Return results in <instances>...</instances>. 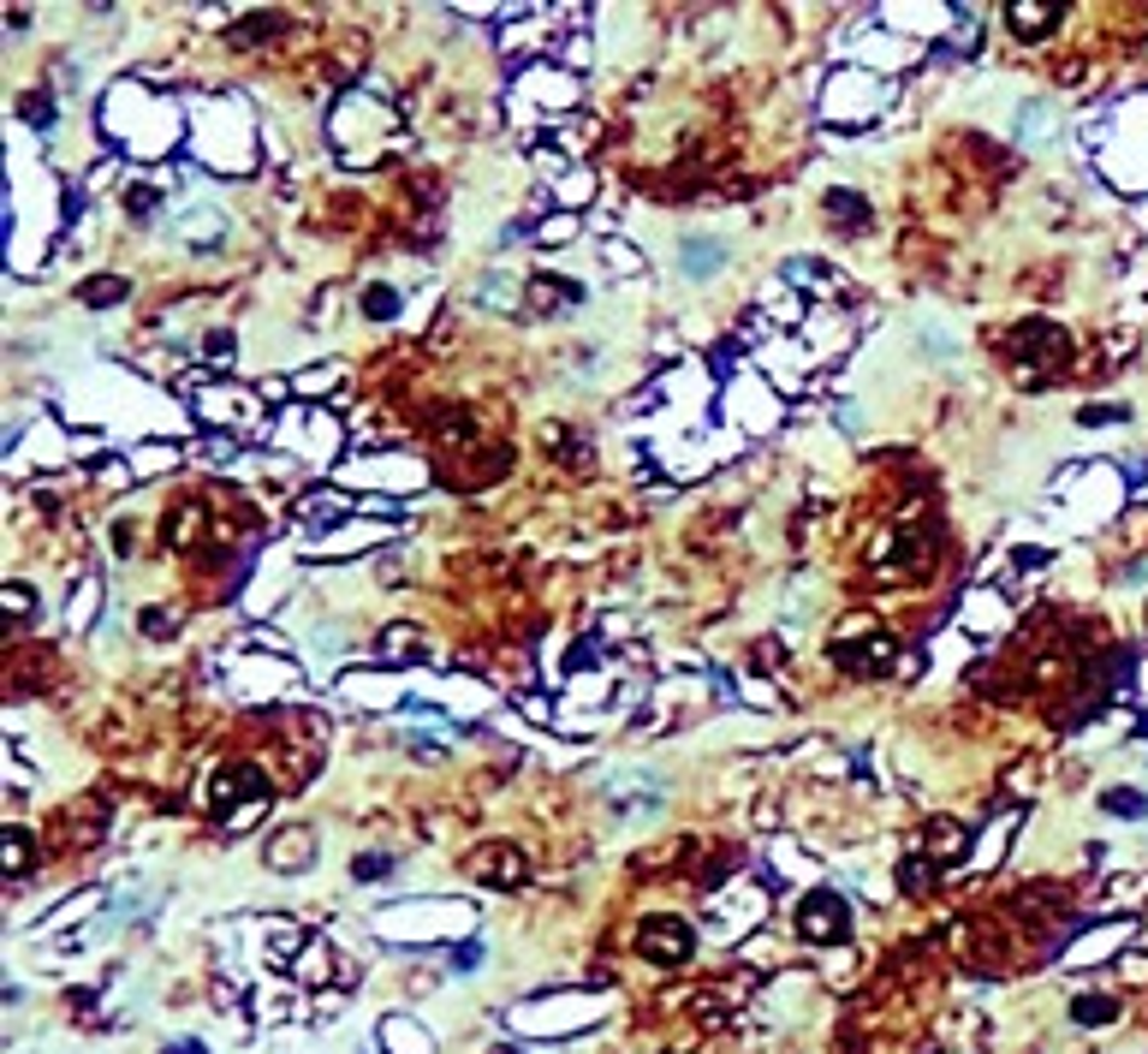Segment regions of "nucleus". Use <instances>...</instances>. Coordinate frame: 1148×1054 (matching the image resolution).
<instances>
[{"mask_svg": "<svg viewBox=\"0 0 1148 1054\" xmlns=\"http://www.w3.org/2000/svg\"><path fill=\"white\" fill-rule=\"evenodd\" d=\"M1065 358H1071V340H1065L1053 322H1017L1006 334V364L1024 388H1041L1047 375H1060Z\"/></svg>", "mask_w": 1148, "mask_h": 1054, "instance_id": "obj_1", "label": "nucleus"}, {"mask_svg": "<svg viewBox=\"0 0 1148 1054\" xmlns=\"http://www.w3.org/2000/svg\"><path fill=\"white\" fill-rule=\"evenodd\" d=\"M262 804H268V780H262L256 763H226V769H215V780H209V810H215L221 823H256Z\"/></svg>", "mask_w": 1148, "mask_h": 1054, "instance_id": "obj_2", "label": "nucleus"}, {"mask_svg": "<svg viewBox=\"0 0 1148 1054\" xmlns=\"http://www.w3.org/2000/svg\"><path fill=\"white\" fill-rule=\"evenodd\" d=\"M691 947H697L691 923H678V917H667V912L643 917V930H637V953H643L649 966H684Z\"/></svg>", "mask_w": 1148, "mask_h": 1054, "instance_id": "obj_3", "label": "nucleus"}, {"mask_svg": "<svg viewBox=\"0 0 1148 1054\" xmlns=\"http://www.w3.org/2000/svg\"><path fill=\"white\" fill-rule=\"evenodd\" d=\"M834 661L845 674H887L893 667V638L881 626H868V620H863V638H857V620H851V631L834 644Z\"/></svg>", "mask_w": 1148, "mask_h": 1054, "instance_id": "obj_4", "label": "nucleus"}, {"mask_svg": "<svg viewBox=\"0 0 1148 1054\" xmlns=\"http://www.w3.org/2000/svg\"><path fill=\"white\" fill-rule=\"evenodd\" d=\"M798 930H804L810 941H840L845 930H851V912H845L840 894L821 887V894H810V900L798 906Z\"/></svg>", "mask_w": 1148, "mask_h": 1054, "instance_id": "obj_5", "label": "nucleus"}, {"mask_svg": "<svg viewBox=\"0 0 1148 1054\" xmlns=\"http://www.w3.org/2000/svg\"><path fill=\"white\" fill-rule=\"evenodd\" d=\"M471 870H477L488 887H524V876H530V864H524V852L518 846H477V858H471Z\"/></svg>", "mask_w": 1148, "mask_h": 1054, "instance_id": "obj_6", "label": "nucleus"}, {"mask_svg": "<svg viewBox=\"0 0 1148 1054\" xmlns=\"http://www.w3.org/2000/svg\"><path fill=\"white\" fill-rule=\"evenodd\" d=\"M309 858H316V834L309 828H281L268 840V864L274 870H309Z\"/></svg>", "mask_w": 1148, "mask_h": 1054, "instance_id": "obj_7", "label": "nucleus"}, {"mask_svg": "<svg viewBox=\"0 0 1148 1054\" xmlns=\"http://www.w3.org/2000/svg\"><path fill=\"white\" fill-rule=\"evenodd\" d=\"M1006 25L1024 36V42H1036V36H1047V30L1060 25V12L1053 6H1041V0H1017V6H1006Z\"/></svg>", "mask_w": 1148, "mask_h": 1054, "instance_id": "obj_8", "label": "nucleus"}, {"mask_svg": "<svg viewBox=\"0 0 1148 1054\" xmlns=\"http://www.w3.org/2000/svg\"><path fill=\"white\" fill-rule=\"evenodd\" d=\"M678 262H684V275H714V268L727 262V251H720L714 239H684V251H678Z\"/></svg>", "mask_w": 1148, "mask_h": 1054, "instance_id": "obj_9", "label": "nucleus"}, {"mask_svg": "<svg viewBox=\"0 0 1148 1054\" xmlns=\"http://www.w3.org/2000/svg\"><path fill=\"white\" fill-rule=\"evenodd\" d=\"M381 656H387V661L422 656V631L417 626H387V631H381Z\"/></svg>", "mask_w": 1148, "mask_h": 1054, "instance_id": "obj_10", "label": "nucleus"}, {"mask_svg": "<svg viewBox=\"0 0 1148 1054\" xmlns=\"http://www.w3.org/2000/svg\"><path fill=\"white\" fill-rule=\"evenodd\" d=\"M827 215H834L840 227H868V203L857 197V191H827Z\"/></svg>", "mask_w": 1148, "mask_h": 1054, "instance_id": "obj_11", "label": "nucleus"}, {"mask_svg": "<svg viewBox=\"0 0 1148 1054\" xmlns=\"http://www.w3.org/2000/svg\"><path fill=\"white\" fill-rule=\"evenodd\" d=\"M1071 1013H1077V1025H1107V1019L1119 1013V1001H1113V995H1083Z\"/></svg>", "mask_w": 1148, "mask_h": 1054, "instance_id": "obj_12", "label": "nucleus"}, {"mask_svg": "<svg viewBox=\"0 0 1148 1054\" xmlns=\"http://www.w3.org/2000/svg\"><path fill=\"white\" fill-rule=\"evenodd\" d=\"M477 292L494 304V311H518V298H512V281H506V275H482Z\"/></svg>", "mask_w": 1148, "mask_h": 1054, "instance_id": "obj_13", "label": "nucleus"}, {"mask_svg": "<svg viewBox=\"0 0 1148 1054\" xmlns=\"http://www.w3.org/2000/svg\"><path fill=\"white\" fill-rule=\"evenodd\" d=\"M364 316H375V322H381V316H399V292H393V286H369V292H364Z\"/></svg>", "mask_w": 1148, "mask_h": 1054, "instance_id": "obj_14", "label": "nucleus"}, {"mask_svg": "<svg viewBox=\"0 0 1148 1054\" xmlns=\"http://www.w3.org/2000/svg\"><path fill=\"white\" fill-rule=\"evenodd\" d=\"M928 864H934V858H923V852H917V858H904V870H898V882L911 887V894H923V887L934 882V870H928Z\"/></svg>", "mask_w": 1148, "mask_h": 1054, "instance_id": "obj_15", "label": "nucleus"}, {"mask_svg": "<svg viewBox=\"0 0 1148 1054\" xmlns=\"http://www.w3.org/2000/svg\"><path fill=\"white\" fill-rule=\"evenodd\" d=\"M1101 804H1107V810H1119V816H1143V810H1148V798H1143V793H1131V787H1113V793L1101 798Z\"/></svg>", "mask_w": 1148, "mask_h": 1054, "instance_id": "obj_16", "label": "nucleus"}, {"mask_svg": "<svg viewBox=\"0 0 1148 1054\" xmlns=\"http://www.w3.org/2000/svg\"><path fill=\"white\" fill-rule=\"evenodd\" d=\"M119 298H125V281H113V275L84 286V304H119Z\"/></svg>", "mask_w": 1148, "mask_h": 1054, "instance_id": "obj_17", "label": "nucleus"}, {"mask_svg": "<svg viewBox=\"0 0 1148 1054\" xmlns=\"http://www.w3.org/2000/svg\"><path fill=\"white\" fill-rule=\"evenodd\" d=\"M928 846H934V852H964V828H958V823H934V828H928Z\"/></svg>", "mask_w": 1148, "mask_h": 1054, "instance_id": "obj_18", "label": "nucleus"}, {"mask_svg": "<svg viewBox=\"0 0 1148 1054\" xmlns=\"http://www.w3.org/2000/svg\"><path fill=\"white\" fill-rule=\"evenodd\" d=\"M298 513L304 518H334V513H345V495H309V501H298Z\"/></svg>", "mask_w": 1148, "mask_h": 1054, "instance_id": "obj_19", "label": "nucleus"}, {"mask_svg": "<svg viewBox=\"0 0 1148 1054\" xmlns=\"http://www.w3.org/2000/svg\"><path fill=\"white\" fill-rule=\"evenodd\" d=\"M6 870H12V876H25V870H30V840L18 834V828L6 834Z\"/></svg>", "mask_w": 1148, "mask_h": 1054, "instance_id": "obj_20", "label": "nucleus"}, {"mask_svg": "<svg viewBox=\"0 0 1148 1054\" xmlns=\"http://www.w3.org/2000/svg\"><path fill=\"white\" fill-rule=\"evenodd\" d=\"M274 30H281V19L262 12V19H251V25H238V42H262V36H274Z\"/></svg>", "mask_w": 1148, "mask_h": 1054, "instance_id": "obj_21", "label": "nucleus"}, {"mask_svg": "<svg viewBox=\"0 0 1148 1054\" xmlns=\"http://www.w3.org/2000/svg\"><path fill=\"white\" fill-rule=\"evenodd\" d=\"M393 864L381 852H369V858H358V882H375V876H387Z\"/></svg>", "mask_w": 1148, "mask_h": 1054, "instance_id": "obj_22", "label": "nucleus"}, {"mask_svg": "<svg viewBox=\"0 0 1148 1054\" xmlns=\"http://www.w3.org/2000/svg\"><path fill=\"white\" fill-rule=\"evenodd\" d=\"M6 614H12V620H25V614H30V590H18V584H12V590H6Z\"/></svg>", "mask_w": 1148, "mask_h": 1054, "instance_id": "obj_23", "label": "nucleus"}, {"mask_svg": "<svg viewBox=\"0 0 1148 1054\" xmlns=\"http://www.w3.org/2000/svg\"><path fill=\"white\" fill-rule=\"evenodd\" d=\"M923 352H934V358H947V352H953V340H947L940 328H923Z\"/></svg>", "mask_w": 1148, "mask_h": 1054, "instance_id": "obj_24", "label": "nucleus"}, {"mask_svg": "<svg viewBox=\"0 0 1148 1054\" xmlns=\"http://www.w3.org/2000/svg\"><path fill=\"white\" fill-rule=\"evenodd\" d=\"M143 631H155V638H168V614H161V608H155V614L143 608Z\"/></svg>", "mask_w": 1148, "mask_h": 1054, "instance_id": "obj_25", "label": "nucleus"}, {"mask_svg": "<svg viewBox=\"0 0 1148 1054\" xmlns=\"http://www.w3.org/2000/svg\"><path fill=\"white\" fill-rule=\"evenodd\" d=\"M168 1054H202V1043H173Z\"/></svg>", "mask_w": 1148, "mask_h": 1054, "instance_id": "obj_26", "label": "nucleus"}, {"mask_svg": "<svg viewBox=\"0 0 1148 1054\" xmlns=\"http://www.w3.org/2000/svg\"><path fill=\"white\" fill-rule=\"evenodd\" d=\"M494 1054H524V1049H494Z\"/></svg>", "mask_w": 1148, "mask_h": 1054, "instance_id": "obj_27", "label": "nucleus"}]
</instances>
